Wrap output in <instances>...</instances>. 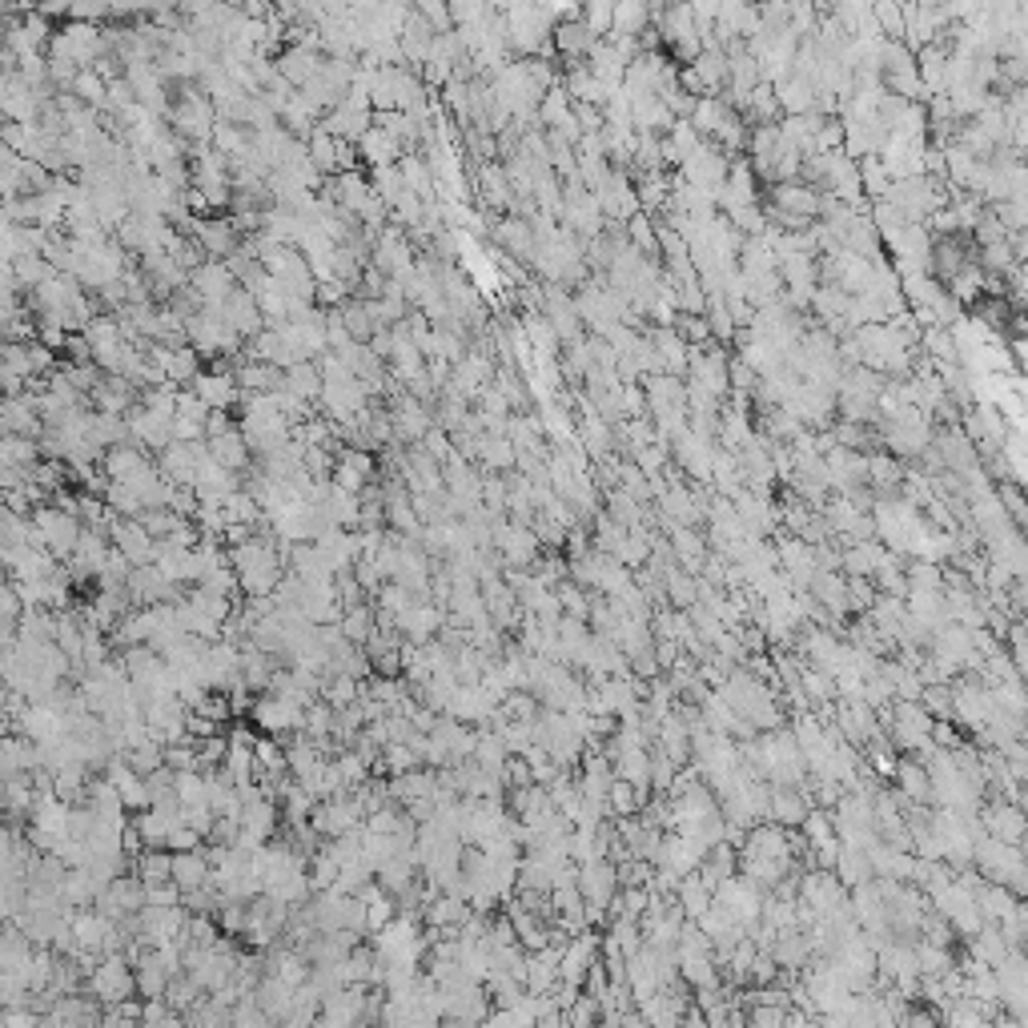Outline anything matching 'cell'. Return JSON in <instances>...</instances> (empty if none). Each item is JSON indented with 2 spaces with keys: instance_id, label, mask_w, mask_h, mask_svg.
Wrapping results in <instances>:
<instances>
[{
  "instance_id": "6da1fadb",
  "label": "cell",
  "mask_w": 1028,
  "mask_h": 1028,
  "mask_svg": "<svg viewBox=\"0 0 1028 1028\" xmlns=\"http://www.w3.org/2000/svg\"><path fill=\"white\" fill-rule=\"evenodd\" d=\"M49 53L77 61L81 69H93L101 57H109V41H105V25H81V21H65L49 45Z\"/></svg>"
},
{
  "instance_id": "7a4b0ae2",
  "label": "cell",
  "mask_w": 1028,
  "mask_h": 1028,
  "mask_svg": "<svg viewBox=\"0 0 1028 1028\" xmlns=\"http://www.w3.org/2000/svg\"><path fill=\"white\" fill-rule=\"evenodd\" d=\"M539 535L531 531V527H523V523H510V519H502L498 527H494V551L502 555V563H506V571H527V567H535L539 563Z\"/></svg>"
},
{
  "instance_id": "3957f363",
  "label": "cell",
  "mask_w": 1028,
  "mask_h": 1028,
  "mask_svg": "<svg viewBox=\"0 0 1028 1028\" xmlns=\"http://www.w3.org/2000/svg\"><path fill=\"white\" fill-rule=\"evenodd\" d=\"M390 418H394V438H398V446H418V442H426V434L434 430V410H430L426 402H418L414 394H406V390H398V394L390 398Z\"/></svg>"
},
{
  "instance_id": "277c9868",
  "label": "cell",
  "mask_w": 1028,
  "mask_h": 1028,
  "mask_svg": "<svg viewBox=\"0 0 1028 1028\" xmlns=\"http://www.w3.org/2000/svg\"><path fill=\"white\" fill-rule=\"evenodd\" d=\"M193 237L201 241V249L209 253V262H229V257L241 249V233L233 225V217H197L193 221Z\"/></svg>"
},
{
  "instance_id": "5b68a950",
  "label": "cell",
  "mask_w": 1028,
  "mask_h": 1028,
  "mask_svg": "<svg viewBox=\"0 0 1028 1028\" xmlns=\"http://www.w3.org/2000/svg\"><path fill=\"white\" fill-rule=\"evenodd\" d=\"M109 539H113V547H117L133 567H153V559H157V539L141 527V519H113Z\"/></svg>"
},
{
  "instance_id": "8992f818",
  "label": "cell",
  "mask_w": 1028,
  "mask_h": 1028,
  "mask_svg": "<svg viewBox=\"0 0 1028 1028\" xmlns=\"http://www.w3.org/2000/svg\"><path fill=\"white\" fill-rule=\"evenodd\" d=\"M129 434H133V442L137 446H145V450H169L177 438H173V418L169 414H157V410H149V406H133L129 410Z\"/></svg>"
},
{
  "instance_id": "52a82bcc",
  "label": "cell",
  "mask_w": 1028,
  "mask_h": 1028,
  "mask_svg": "<svg viewBox=\"0 0 1028 1028\" xmlns=\"http://www.w3.org/2000/svg\"><path fill=\"white\" fill-rule=\"evenodd\" d=\"M205 454H209L205 442H173L169 450L157 454V466H161V474H165L173 486H193Z\"/></svg>"
},
{
  "instance_id": "ba28073f",
  "label": "cell",
  "mask_w": 1028,
  "mask_h": 1028,
  "mask_svg": "<svg viewBox=\"0 0 1028 1028\" xmlns=\"http://www.w3.org/2000/svg\"><path fill=\"white\" fill-rule=\"evenodd\" d=\"M322 65H326V53H322L318 45H286V49L278 53V73H282L298 93L322 73Z\"/></svg>"
},
{
  "instance_id": "9c48e42d",
  "label": "cell",
  "mask_w": 1028,
  "mask_h": 1028,
  "mask_svg": "<svg viewBox=\"0 0 1028 1028\" xmlns=\"http://www.w3.org/2000/svg\"><path fill=\"white\" fill-rule=\"evenodd\" d=\"M189 286L197 290V298H201L209 310L225 306V302L233 298V290H241V282L233 278V270H229L225 262H205L197 274H189Z\"/></svg>"
},
{
  "instance_id": "30bf717a",
  "label": "cell",
  "mask_w": 1028,
  "mask_h": 1028,
  "mask_svg": "<svg viewBox=\"0 0 1028 1028\" xmlns=\"http://www.w3.org/2000/svg\"><path fill=\"white\" fill-rule=\"evenodd\" d=\"M141 402V390L125 378V374H105L101 386L89 394V406L97 414H117V418H129V410Z\"/></svg>"
},
{
  "instance_id": "8fae6325",
  "label": "cell",
  "mask_w": 1028,
  "mask_h": 1028,
  "mask_svg": "<svg viewBox=\"0 0 1028 1028\" xmlns=\"http://www.w3.org/2000/svg\"><path fill=\"white\" fill-rule=\"evenodd\" d=\"M89 984H93V992H97L101 1000L125 1004V996L137 988V976L129 972V964H125L121 956H109V960H101V964L89 972Z\"/></svg>"
},
{
  "instance_id": "7c38bea8",
  "label": "cell",
  "mask_w": 1028,
  "mask_h": 1028,
  "mask_svg": "<svg viewBox=\"0 0 1028 1028\" xmlns=\"http://www.w3.org/2000/svg\"><path fill=\"white\" fill-rule=\"evenodd\" d=\"M0 426H5V434H21V438H37V442L45 438V418H41L33 394L5 398V406H0Z\"/></svg>"
},
{
  "instance_id": "4fadbf2b",
  "label": "cell",
  "mask_w": 1028,
  "mask_h": 1028,
  "mask_svg": "<svg viewBox=\"0 0 1028 1028\" xmlns=\"http://www.w3.org/2000/svg\"><path fill=\"white\" fill-rule=\"evenodd\" d=\"M221 318L245 338V342H253L262 330H270V322H266V314H262V306H257V298L253 294H245V290H233V298L221 306Z\"/></svg>"
},
{
  "instance_id": "5bb4252c",
  "label": "cell",
  "mask_w": 1028,
  "mask_h": 1028,
  "mask_svg": "<svg viewBox=\"0 0 1028 1028\" xmlns=\"http://www.w3.org/2000/svg\"><path fill=\"white\" fill-rule=\"evenodd\" d=\"M205 446H209V458H213V462H221L225 470H233V474H241V478L257 466V458H253V450H249L241 426L229 430V434H221V438H209Z\"/></svg>"
},
{
  "instance_id": "9a60e30c",
  "label": "cell",
  "mask_w": 1028,
  "mask_h": 1028,
  "mask_svg": "<svg viewBox=\"0 0 1028 1028\" xmlns=\"http://www.w3.org/2000/svg\"><path fill=\"white\" fill-rule=\"evenodd\" d=\"M113 928L117 920H109L105 912H77L73 916V944L77 952H109V940H113Z\"/></svg>"
},
{
  "instance_id": "2e32d148",
  "label": "cell",
  "mask_w": 1028,
  "mask_h": 1028,
  "mask_svg": "<svg viewBox=\"0 0 1028 1028\" xmlns=\"http://www.w3.org/2000/svg\"><path fill=\"white\" fill-rule=\"evenodd\" d=\"M189 390H193L209 410H233V406H241L237 374H213V370H205Z\"/></svg>"
},
{
  "instance_id": "e0dca14e",
  "label": "cell",
  "mask_w": 1028,
  "mask_h": 1028,
  "mask_svg": "<svg viewBox=\"0 0 1028 1028\" xmlns=\"http://www.w3.org/2000/svg\"><path fill=\"white\" fill-rule=\"evenodd\" d=\"M209 880H213V864H209V852H205V848H201V852H181V856H173V884H177L185 896L209 888Z\"/></svg>"
},
{
  "instance_id": "ac0fdd59",
  "label": "cell",
  "mask_w": 1028,
  "mask_h": 1028,
  "mask_svg": "<svg viewBox=\"0 0 1028 1028\" xmlns=\"http://www.w3.org/2000/svg\"><path fill=\"white\" fill-rule=\"evenodd\" d=\"M358 153H362V165H370V173L394 169V165L406 157V149H402L390 133H382V129H370V133L358 141Z\"/></svg>"
},
{
  "instance_id": "d6986e66",
  "label": "cell",
  "mask_w": 1028,
  "mask_h": 1028,
  "mask_svg": "<svg viewBox=\"0 0 1028 1028\" xmlns=\"http://www.w3.org/2000/svg\"><path fill=\"white\" fill-rule=\"evenodd\" d=\"M237 386L245 394H278L286 390V370L270 362H241L237 366Z\"/></svg>"
},
{
  "instance_id": "ffe728a7",
  "label": "cell",
  "mask_w": 1028,
  "mask_h": 1028,
  "mask_svg": "<svg viewBox=\"0 0 1028 1028\" xmlns=\"http://www.w3.org/2000/svg\"><path fill=\"white\" fill-rule=\"evenodd\" d=\"M286 390L298 394L302 402L318 406L322 402V390H326V378H322V366L318 362H298L286 370Z\"/></svg>"
},
{
  "instance_id": "44dd1931",
  "label": "cell",
  "mask_w": 1028,
  "mask_h": 1028,
  "mask_svg": "<svg viewBox=\"0 0 1028 1028\" xmlns=\"http://www.w3.org/2000/svg\"><path fill=\"white\" fill-rule=\"evenodd\" d=\"M45 458L37 438H21V434H5L0 438V466H17V470H33Z\"/></svg>"
},
{
  "instance_id": "7402d4cb",
  "label": "cell",
  "mask_w": 1028,
  "mask_h": 1028,
  "mask_svg": "<svg viewBox=\"0 0 1028 1028\" xmlns=\"http://www.w3.org/2000/svg\"><path fill=\"white\" fill-rule=\"evenodd\" d=\"M85 109H97L101 117H109V81L97 73V69H85L77 81H73V89H69Z\"/></svg>"
},
{
  "instance_id": "603a6c76",
  "label": "cell",
  "mask_w": 1028,
  "mask_h": 1028,
  "mask_svg": "<svg viewBox=\"0 0 1028 1028\" xmlns=\"http://www.w3.org/2000/svg\"><path fill=\"white\" fill-rule=\"evenodd\" d=\"M133 876L153 888V884H173V852H145L133 860Z\"/></svg>"
},
{
  "instance_id": "cb8c5ba5",
  "label": "cell",
  "mask_w": 1028,
  "mask_h": 1028,
  "mask_svg": "<svg viewBox=\"0 0 1028 1028\" xmlns=\"http://www.w3.org/2000/svg\"><path fill=\"white\" fill-rule=\"evenodd\" d=\"M306 149H310V161L318 165V173L330 181V177H338V137H330L322 125L310 133V141H306Z\"/></svg>"
},
{
  "instance_id": "d4e9b609",
  "label": "cell",
  "mask_w": 1028,
  "mask_h": 1028,
  "mask_svg": "<svg viewBox=\"0 0 1028 1028\" xmlns=\"http://www.w3.org/2000/svg\"><path fill=\"white\" fill-rule=\"evenodd\" d=\"M338 627H342V635H346L354 647H366V643L378 635V631H374V627H378V615H374V607L362 603V607H350Z\"/></svg>"
},
{
  "instance_id": "484cf974",
  "label": "cell",
  "mask_w": 1028,
  "mask_h": 1028,
  "mask_svg": "<svg viewBox=\"0 0 1028 1028\" xmlns=\"http://www.w3.org/2000/svg\"><path fill=\"white\" fill-rule=\"evenodd\" d=\"M370 185H374V193L382 197V205L394 213L406 197H410V189H406V181H402V169L394 165V169H378V173H370Z\"/></svg>"
},
{
  "instance_id": "4316f807",
  "label": "cell",
  "mask_w": 1028,
  "mask_h": 1028,
  "mask_svg": "<svg viewBox=\"0 0 1028 1028\" xmlns=\"http://www.w3.org/2000/svg\"><path fill=\"white\" fill-rule=\"evenodd\" d=\"M201 374H205V370H201V354H197L193 346H181V350H173V362H169V370H165V378H169L173 386L189 390V386H193Z\"/></svg>"
},
{
  "instance_id": "83f0119b",
  "label": "cell",
  "mask_w": 1028,
  "mask_h": 1028,
  "mask_svg": "<svg viewBox=\"0 0 1028 1028\" xmlns=\"http://www.w3.org/2000/svg\"><path fill=\"white\" fill-rule=\"evenodd\" d=\"M342 322H346L350 338H354V342H362V346H370V338L378 334V326H374V318H370V310H366V302H362V298H350V302L342 306Z\"/></svg>"
},
{
  "instance_id": "f1b7e54d",
  "label": "cell",
  "mask_w": 1028,
  "mask_h": 1028,
  "mask_svg": "<svg viewBox=\"0 0 1028 1028\" xmlns=\"http://www.w3.org/2000/svg\"><path fill=\"white\" fill-rule=\"evenodd\" d=\"M105 502H109V510L117 514V519H141V514H145V502L129 486H121V482H109Z\"/></svg>"
},
{
  "instance_id": "f546056e",
  "label": "cell",
  "mask_w": 1028,
  "mask_h": 1028,
  "mask_svg": "<svg viewBox=\"0 0 1028 1028\" xmlns=\"http://www.w3.org/2000/svg\"><path fill=\"white\" fill-rule=\"evenodd\" d=\"M506 502H510V482H506V474H486V478H482V506L502 519Z\"/></svg>"
},
{
  "instance_id": "4dcf8cb0",
  "label": "cell",
  "mask_w": 1028,
  "mask_h": 1028,
  "mask_svg": "<svg viewBox=\"0 0 1028 1028\" xmlns=\"http://www.w3.org/2000/svg\"><path fill=\"white\" fill-rule=\"evenodd\" d=\"M583 25L603 41L607 33H615V5H587L583 9Z\"/></svg>"
},
{
  "instance_id": "1f68e13d",
  "label": "cell",
  "mask_w": 1028,
  "mask_h": 1028,
  "mask_svg": "<svg viewBox=\"0 0 1028 1028\" xmlns=\"http://www.w3.org/2000/svg\"><path fill=\"white\" fill-rule=\"evenodd\" d=\"M197 715H205V719H213V723H221L225 727V719L233 715V703H229V695H221V691H205L201 695V703L193 707Z\"/></svg>"
},
{
  "instance_id": "d6a6232c",
  "label": "cell",
  "mask_w": 1028,
  "mask_h": 1028,
  "mask_svg": "<svg viewBox=\"0 0 1028 1028\" xmlns=\"http://www.w3.org/2000/svg\"><path fill=\"white\" fill-rule=\"evenodd\" d=\"M306 972H310V968H306V960H302L298 952H282L278 964H274V976L286 980V984H294V988L306 980Z\"/></svg>"
},
{
  "instance_id": "836d02e7",
  "label": "cell",
  "mask_w": 1028,
  "mask_h": 1028,
  "mask_svg": "<svg viewBox=\"0 0 1028 1028\" xmlns=\"http://www.w3.org/2000/svg\"><path fill=\"white\" fill-rule=\"evenodd\" d=\"M418 13H422V21H430V29H434L438 37L454 33V17H450V5H434V0H422V5H418Z\"/></svg>"
},
{
  "instance_id": "e575fe53",
  "label": "cell",
  "mask_w": 1028,
  "mask_h": 1028,
  "mask_svg": "<svg viewBox=\"0 0 1028 1028\" xmlns=\"http://www.w3.org/2000/svg\"><path fill=\"white\" fill-rule=\"evenodd\" d=\"M173 523H177L173 510H145V514H141V527H145L153 539H165V535L173 531Z\"/></svg>"
},
{
  "instance_id": "d590c367",
  "label": "cell",
  "mask_w": 1028,
  "mask_h": 1028,
  "mask_svg": "<svg viewBox=\"0 0 1028 1028\" xmlns=\"http://www.w3.org/2000/svg\"><path fill=\"white\" fill-rule=\"evenodd\" d=\"M209 414H213V410H209V406H205V402H201V398H197L193 390H181V394H177V418L209 422Z\"/></svg>"
},
{
  "instance_id": "8d00e7d4",
  "label": "cell",
  "mask_w": 1028,
  "mask_h": 1028,
  "mask_svg": "<svg viewBox=\"0 0 1028 1028\" xmlns=\"http://www.w3.org/2000/svg\"><path fill=\"white\" fill-rule=\"evenodd\" d=\"M551 976H555V952H551V956H539V960H531V964H527V984H531L535 992H543V988L551 984Z\"/></svg>"
},
{
  "instance_id": "74e56055",
  "label": "cell",
  "mask_w": 1028,
  "mask_h": 1028,
  "mask_svg": "<svg viewBox=\"0 0 1028 1028\" xmlns=\"http://www.w3.org/2000/svg\"><path fill=\"white\" fill-rule=\"evenodd\" d=\"M241 422H233V410H213L209 414V422H205V442L209 438H221V434H229V430H237Z\"/></svg>"
},
{
  "instance_id": "f35d334b",
  "label": "cell",
  "mask_w": 1028,
  "mask_h": 1028,
  "mask_svg": "<svg viewBox=\"0 0 1028 1028\" xmlns=\"http://www.w3.org/2000/svg\"><path fill=\"white\" fill-rule=\"evenodd\" d=\"M583 960H587V944H583V948H571V952H567V968H563V972H567V976L575 980V976H579V972L587 968Z\"/></svg>"
},
{
  "instance_id": "ab89813d",
  "label": "cell",
  "mask_w": 1028,
  "mask_h": 1028,
  "mask_svg": "<svg viewBox=\"0 0 1028 1028\" xmlns=\"http://www.w3.org/2000/svg\"><path fill=\"white\" fill-rule=\"evenodd\" d=\"M9 1028H41V1016H33V1012H21V1008H13V1012H9Z\"/></svg>"
},
{
  "instance_id": "60d3db41",
  "label": "cell",
  "mask_w": 1028,
  "mask_h": 1028,
  "mask_svg": "<svg viewBox=\"0 0 1028 1028\" xmlns=\"http://www.w3.org/2000/svg\"><path fill=\"white\" fill-rule=\"evenodd\" d=\"M627 800H631V792H627L623 784H615V808H631Z\"/></svg>"
}]
</instances>
